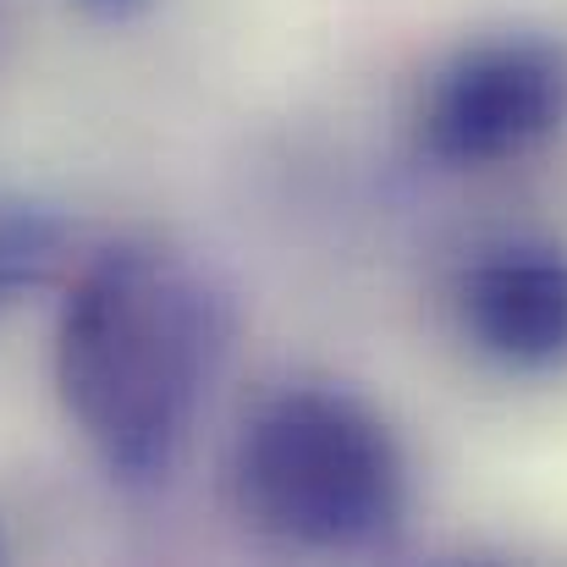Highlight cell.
Returning a JSON list of instances; mask_svg holds the SVG:
<instances>
[{
	"mask_svg": "<svg viewBox=\"0 0 567 567\" xmlns=\"http://www.w3.org/2000/svg\"><path fill=\"white\" fill-rule=\"evenodd\" d=\"M468 337L513 370L567 364V254L502 248L463 281Z\"/></svg>",
	"mask_w": 567,
	"mask_h": 567,
	"instance_id": "obj_4",
	"label": "cell"
},
{
	"mask_svg": "<svg viewBox=\"0 0 567 567\" xmlns=\"http://www.w3.org/2000/svg\"><path fill=\"white\" fill-rule=\"evenodd\" d=\"M226 353L220 298L188 259L116 243L83 265L55 326V380L116 480H161Z\"/></svg>",
	"mask_w": 567,
	"mask_h": 567,
	"instance_id": "obj_1",
	"label": "cell"
},
{
	"mask_svg": "<svg viewBox=\"0 0 567 567\" xmlns=\"http://www.w3.org/2000/svg\"><path fill=\"white\" fill-rule=\"evenodd\" d=\"M39 259H44V237L28 220H0V292L28 281Z\"/></svg>",
	"mask_w": 567,
	"mask_h": 567,
	"instance_id": "obj_5",
	"label": "cell"
},
{
	"mask_svg": "<svg viewBox=\"0 0 567 567\" xmlns=\"http://www.w3.org/2000/svg\"><path fill=\"white\" fill-rule=\"evenodd\" d=\"M243 518L298 551H375L402 529L408 463L385 419L331 385L270 396L237 435Z\"/></svg>",
	"mask_w": 567,
	"mask_h": 567,
	"instance_id": "obj_2",
	"label": "cell"
},
{
	"mask_svg": "<svg viewBox=\"0 0 567 567\" xmlns=\"http://www.w3.org/2000/svg\"><path fill=\"white\" fill-rule=\"evenodd\" d=\"M567 122V50L546 39H496L463 50L430 89L419 133L446 166H496Z\"/></svg>",
	"mask_w": 567,
	"mask_h": 567,
	"instance_id": "obj_3",
	"label": "cell"
}]
</instances>
